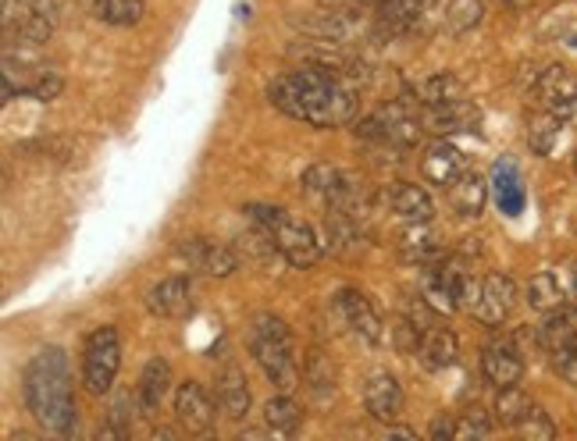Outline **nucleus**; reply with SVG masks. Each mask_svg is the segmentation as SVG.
<instances>
[{
	"label": "nucleus",
	"instance_id": "f257e3e1",
	"mask_svg": "<svg viewBox=\"0 0 577 441\" xmlns=\"http://www.w3.org/2000/svg\"><path fill=\"white\" fill-rule=\"evenodd\" d=\"M271 103L314 129H339L357 118V93L328 65H303L268 86Z\"/></svg>",
	"mask_w": 577,
	"mask_h": 441
},
{
	"label": "nucleus",
	"instance_id": "f03ea898",
	"mask_svg": "<svg viewBox=\"0 0 577 441\" xmlns=\"http://www.w3.org/2000/svg\"><path fill=\"white\" fill-rule=\"evenodd\" d=\"M25 406L43 431L68 434L75 428L72 374L65 349H43L25 367Z\"/></svg>",
	"mask_w": 577,
	"mask_h": 441
},
{
	"label": "nucleus",
	"instance_id": "7ed1b4c3",
	"mask_svg": "<svg viewBox=\"0 0 577 441\" xmlns=\"http://www.w3.org/2000/svg\"><path fill=\"white\" fill-rule=\"evenodd\" d=\"M250 353L261 363L264 374L275 382L282 392L296 388V360H293V331L285 328L282 317H257L250 331Z\"/></svg>",
	"mask_w": 577,
	"mask_h": 441
},
{
	"label": "nucleus",
	"instance_id": "20e7f679",
	"mask_svg": "<svg viewBox=\"0 0 577 441\" xmlns=\"http://www.w3.org/2000/svg\"><path fill=\"white\" fill-rule=\"evenodd\" d=\"M121 367V345L115 328H97L86 339V356H83V382L94 395L111 392L115 377Z\"/></svg>",
	"mask_w": 577,
	"mask_h": 441
},
{
	"label": "nucleus",
	"instance_id": "39448f33",
	"mask_svg": "<svg viewBox=\"0 0 577 441\" xmlns=\"http://www.w3.org/2000/svg\"><path fill=\"white\" fill-rule=\"evenodd\" d=\"M271 235H275V246L285 256L288 267H300L303 271V267H314L317 261H322V242H317L311 224H303V221L285 214L282 224Z\"/></svg>",
	"mask_w": 577,
	"mask_h": 441
},
{
	"label": "nucleus",
	"instance_id": "423d86ee",
	"mask_svg": "<svg viewBox=\"0 0 577 441\" xmlns=\"http://www.w3.org/2000/svg\"><path fill=\"white\" fill-rule=\"evenodd\" d=\"M175 417H178V423L189 434H204V431H210V423H215V399H210L207 388L196 385V382L178 385V392H175Z\"/></svg>",
	"mask_w": 577,
	"mask_h": 441
},
{
	"label": "nucleus",
	"instance_id": "0eeeda50",
	"mask_svg": "<svg viewBox=\"0 0 577 441\" xmlns=\"http://www.w3.org/2000/svg\"><path fill=\"white\" fill-rule=\"evenodd\" d=\"M363 406H368V414L374 420H396L403 414V388L400 382L392 377L389 371H378L368 377V385H363Z\"/></svg>",
	"mask_w": 577,
	"mask_h": 441
},
{
	"label": "nucleus",
	"instance_id": "6e6552de",
	"mask_svg": "<svg viewBox=\"0 0 577 441\" xmlns=\"http://www.w3.org/2000/svg\"><path fill=\"white\" fill-rule=\"evenodd\" d=\"M513 299H518V285H513V278L507 275H489L481 282V302L475 317L481 324H503L510 310H513Z\"/></svg>",
	"mask_w": 577,
	"mask_h": 441
},
{
	"label": "nucleus",
	"instance_id": "1a4fd4ad",
	"mask_svg": "<svg viewBox=\"0 0 577 441\" xmlns=\"http://www.w3.org/2000/svg\"><path fill=\"white\" fill-rule=\"evenodd\" d=\"M182 256H186L196 271H204V275H210V278H229L232 271L239 267L236 253L229 246H221V242H207V239L182 242Z\"/></svg>",
	"mask_w": 577,
	"mask_h": 441
},
{
	"label": "nucleus",
	"instance_id": "9d476101",
	"mask_svg": "<svg viewBox=\"0 0 577 441\" xmlns=\"http://www.w3.org/2000/svg\"><path fill=\"white\" fill-rule=\"evenodd\" d=\"M481 371L496 388H510L521 382L524 360L510 342H492V345H485V353H481Z\"/></svg>",
	"mask_w": 577,
	"mask_h": 441
},
{
	"label": "nucleus",
	"instance_id": "9b49d317",
	"mask_svg": "<svg viewBox=\"0 0 577 441\" xmlns=\"http://www.w3.org/2000/svg\"><path fill=\"white\" fill-rule=\"evenodd\" d=\"M538 100L545 103V111L553 114H570L574 103H577V79L567 68H545L538 75Z\"/></svg>",
	"mask_w": 577,
	"mask_h": 441
},
{
	"label": "nucleus",
	"instance_id": "f8f14e48",
	"mask_svg": "<svg viewBox=\"0 0 577 441\" xmlns=\"http://www.w3.org/2000/svg\"><path fill=\"white\" fill-rule=\"evenodd\" d=\"M146 307L154 317H168V321H178V317H189L193 310V293L186 278H164L161 285L150 288Z\"/></svg>",
	"mask_w": 577,
	"mask_h": 441
},
{
	"label": "nucleus",
	"instance_id": "ddd939ff",
	"mask_svg": "<svg viewBox=\"0 0 577 441\" xmlns=\"http://www.w3.org/2000/svg\"><path fill=\"white\" fill-rule=\"evenodd\" d=\"M339 310L346 313L349 328L363 334L368 342H382V317L371 307V299L360 293V288H342L339 293Z\"/></svg>",
	"mask_w": 577,
	"mask_h": 441
},
{
	"label": "nucleus",
	"instance_id": "4468645a",
	"mask_svg": "<svg viewBox=\"0 0 577 441\" xmlns=\"http://www.w3.org/2000/svg\"><path fill=\"white\" fill-rule=\"evenodd\" d=\"M168 388H172V367L164 360H150L140 377V388H135V406H140V414L154 417L161 403L168 399Z\"/></svg>",
	"mask_w": 577,
	"mask_h": 441
},
{
	"label": "nucleus",
	"instance_id": "2eb2a0df",
	"mask_svg": "<svg viewBox=\"0 0 577 441\" xmlns=\"http://www.w3.org/2000/svg\"><path fill=\"white\" fill-rule=\"evenodd\" d=\"M457 334L446 331V328H428L421 334V345H417V360H421V367H428V371H446L457 363Z\"/></svg>",
	"mask_w": 577,
	"mask_h": 441
},
{
	"label": "nucleus",
	"instance_id": "dca6fc26",
	"mask_svg": "<svg viewBox=\"0 0 577 441\" xmlns=\"http://www.w3.org/2000/svg\"><path fill=\"white\" fill-rule=\"evenodd\" d=\"M435 0H382L378 4V25H382V33H410Z\"/></svg>",
	"mask_w": 577,
	"mask_h": 441
},
{
	"label": "nucleus",
	"instance_id": "f3484780",
	"mask_svg": "<svg viewBox=\"0 0 577 441\" xmlns=\"http://www.w3.org/2000/svg\"><path fill=\"white\" fill-rule=\"evenodd\" d=\"M218 406L225 409L229 420H242L250 414V388H247V374H242L236 363H229L218 374Z\"/></svg>",
	"mask_w": 577,
	"mask_h": 441
},
{
	"label": "nucleus",
	"instance_id": "a211bd4d",
	"mask_svg": "<svg viewBox=\"0 0 577 441\" xmlns=\"http://www.w3.org/2000/svg\"><path fill=\"white\" fill-rule=\"evenodd\" d=\"M485 200H489V181L475 172H464L449 186V203L460 218H478L485 210Z\"/></svg>",
	"mask_w": 577,
	"mask_h": 441
},
{
	"label": "nucleus",
	"instance_id": "6ab92c4d",
	"mask_svg": "<svg viewBox=\"0 0 577 441\" xmlns=\"http://www.w3.org/2000/svg\"><path fill=\"white\" fill-rule=\"evenodd\" d=\"M421 172H424V178H428V181H435V186H453V181L464 175V154L457 146L438 143V146L428 150V157H424Z\"/></svg>",
	"mask_w": 577,
	"mask_h": 441
},
{
	"label": "nucleus",
	"instance_id": "aec40b11",
	"mask_svg": "<svg viewBox=\"0 0 577 441\" xmlns=\"http://www.w3.org/2000/svg\"><path fill=\"white\" fill-rule=\"evenodd\" d=\"M392 210L410 221V224H428L432 214H435V203L432 196L424 192L421 186H410V181H400L396 189H392Z\"/></svg>",
	"mask_w": 577,
	"mask_h": 441
},
{
	"label": "nucleus",
	"instance_id": "412c9836",
	"mask_svg": "<svg viewBox=\"0 0 577 441\" xmlns=\"http://www.w3.org/2000/svg\"><path fill=\"white\" fill-rule=\"evenodd\" d=\"M414 97L424 103V108H446V103L464 100V82L457 79V75L438 71V75H428V79H421L414 86Z\"/></svg>",
	"mask_w": 577,
	"mask_h": 441
},
{
	"label": "nucleus",
	"instance_id": "4be33fe9",
	"mask_svg": "<svg viewBox=\"0 0 577 441\" xmlns=\"http://www.w3.org/2000/svg\"><path fill=\"white\" fill-rule=\"evenodd\" d=\"M421 296L432 302L435 313H453V310L460 307L457 275H446V271H424V278H421Z\"/></svg>",
	"mask_w": 577,
	"mask_h": 441
},
{
	"label": "nucleus",
	"instance_id": "5701e85b",
	"mask_svg": "<svg viewBox=\"0 0 577 441\" xmlns=\"http://www.w3.org/2000/svg\"><path fill=\"white\" fill-rule=\"evenodd\" d=\"M378 125H382V143L414 146L421 140V121L414 114H406L403 108H396V103H392L389 111L378 114Z\"/></svg>",
	"mask_w": 577,
	"mask_h": 441
},
{
	"label": "nucleus",
	"instance_id": "b1692460",
	"mask_svg": "<svg viewBox=\"0 0 577 441\" xmlns=\"http://www.w3.org/2000/svg\"><path fill=\"white\" fill-rule=\"evenodd\" d=\"M432 125V132H470L478 125V111L470 108L467 97L457 100V103H446V108H428V118H424Z\"/></svg>",
	"mask_w": 577,
	"mask_h": 441
},
{
	"label": "nucleus",
	"instance_id": "393cba45",
	"mask_svg": "<svg viewBox=\"0 0 577 441\" xmlns=\"http://www.w3.org/2000/svg\"><path fill=\"white\" fill-rule=\"evenodd\" d=\"M496 203L510 218L524 210V186H521V178H518V167L507 164V161L496 164Z\"/></svg>",
	"mask_w": 577,
	"mask_h": 441
},
{
	"label": "nucleus",
	"instance_id": "a878e982",
	"mask_svg": "<svg viewBox=\"0 0 577 441\" xmlns=\"http://www.w3.org/2000/svg\"><path fill=\"white\" fill-rule=\"evenodd\" d=\"M577 339V307L574 310H553L549 313V321H545L542 328H538V342L549 349V353H556V349H564L567 342H574Z\"/></svg>",
	"mask_w": 577,
	"mask_h": 441
},
{
	"label": "nucleus",
	"instance_id": "bb28decb",
	"mask_svg": "<svg viewBox=\"0 0 577 441\" xmlns=\"http://www.w3.org/2000/svg\"><path fill=\"white\" fill-rule=\"evenodd\" d=\"M89 11L108 25H140L146 4L143 0H89Z\"/></svg>",
	"mask_w": 577,
	"mask_h": 441
},
{
	"label": "nucleus",
	"instance_id": "cd10ccee",
	"mask_svg": "<svg viewBox=\"0 0 577 441\" xmlns=\"http://www.w3.org/2000/svg\"><path fill=\"white\" fill-rule=\"evenodd\" d=\"M564 285H559V278L553 275V271H542V275H535L531 278V285H527V302L535 310H542V313H553V310H559L564 307Z\"/></svg>",
	"mask_w": 577,
	"mask_h": 441
},
{
	"label": "nucleus",
	"instance_id": "c85d7f7f",
	"mask_svg": "<svg viewBox=\"0 0 577 441\" xmlns=\"http://www.w3.org/2000/svg\"><path fill=\"white\" fill-rule=\"evenodd\" d=\"M300 420H303V414H300V406L288 399V392L285 395H275V399L264 406V423L275 434H296Z\"/></svg>",
	"mask_w": 577,
	"mask_h": 441
},
{
	"label": "nucleus",
	"instance_id": "c756f323",
	"mask_svg": "<svg viewBox=\"0 0 577 441\" xmlns=\"http://www.w3.org/2000/svg\"><path fill=\"white\" fill-rule=\"evenodd\" d=\"M535 406L527 399V392L510 385V388H499V399H496V420L507 423V428H518V423L527 417V409Z\"/></svg>",
	"mask_w": 577,
	"mask_h": 441
},
{
	"label": "nucleus",
	"instance_id": "7c9ffc66",
	"mask_svg": "<svg viewBox=\"0 0 577 441\" xmlns=\"http://www.w3.org/2000/svg\"><path fill=\"white\" fill-rule=\"evenodd\" d=\"M556 140H559V114L545 111V114H538L535 121H531L527 143H531V150H535V154H542V157L553 154Z\"/></svg>",
	"mask_w": 577,
	"mask_h": 441
},
{
	"label": "nucleus",
	"instance_id": "2f4dec72",
	"mask_svg": "<svg viewBox=\"0 0 577 441\" xmlns=\"http://www.w3.org/2000/svg\"><path fill=\"white\" fill-rule=\"evenodd\" d=\"M481 0H449V8H446V25H449V33H470L478 22H481Z\"/></svg>",
	"mask_w": 577,
	"mask_h": 441
},
{
	"label": "nucleus",
	"instance_id": "473e14b6",
	"mask_svg": "<svg viewBox=\"0 0 577 441\" xmlns=\"http://www.w3.org/2000/svg\"><path fill=\"white\" fill-rule=\"evenodd\" d=\"M518 431H521V438H527V441H553V438H556V423L549 420V414H545V409L531 406L527 417L518 423Z\"/></svg>",
	"mask_w": 577,
	"mask_h": 441
},
{
	"label": "nucleus",
	"instance_id": "72a5a7b5",
	"mask_svg": "<svg viewBox=\"0 0 577 441\" xmlns=\"http://www.w3.org/2000/svg\"><path fill=\"white\" fill-rule=\"evenodd\" d=\"M492 431L489 417L481 414V409H467V414H460V420L453 423V438L457 441H467V438H485Z\"/></svg>",
	"mask_w": 577,
	"mask_h": 441
},
{
	"label": "nucleus",
	"instance_id": "f704fd0d",
	"mask_svg": "<svg viewBox=\"0 0 577 441\" xmlns=\"http://www.w3.org/2000/svg\"><path fill=\"white\" fill-rule=\"evenodd\" d=\"M303 374H307V382L314 388H331V385H336V367H331V363L322 353H311L307 356V371H303Z\"/></svg>",
	"mask_w": 577,
	"mask_h": 441
},
{
	"label": "nucleus",
	"instance_id": "c9c22d12",
	"mask_svg": "<svg viewBox=\"0 0 577 441\" xmlns=\"http://www.w3.org/2000/svg\"><path fill=\"white\" fill-rule=\"evenodd\" d=\"M553 367L567 385H577V339L553 353Z\"/></svg>",
	"mask_w": 577,
	"mask_h": 441
},
{
	"label": "nucleus",
	"instance_id": "e433bc0d",
	"mask_svg": "<svg viewBox=\"0 0 577 441\" xmlns=\"http://www.w3.org/2000/svg\"><path fill=\"white\" fill-rule=\"evenodd\" d=\"M61 89H65V82H61V75H54V71H40V79L29 86V97L33 100H57L61 97Z\"/></svg>",
	"mask_w": 577,
	"mask_h": 441
},
{
	"label": "nucleus",
	"instance_id": "4c0bfd02",
	"mask_svg": "<svg viewBox=\"0 0 577 441\" xmlns=\"http://www.w3.org/2000/svg\"><path fill=\"white\" fill-rule=\"evenodd\" d=\"M247 214H250V221H253L257 228H264V232H275V228L282 224V218H285V210H279V207H264V203H250V207H247Z\"/></svg>",
	"mask_w": 577,
	"mask_h": 441
},
{
	"label": "nucleus",
	"instance_id": "58836bf2",
	"mask_svg": "<svg viewBox=\"0 0 577 441\" xmlns=\"http://www.w3.org/2000/svg\"><path fill=\"white\" fill-rule=\"evenodd\" d=\"M432 434H435V438H453V423H449V420H435Z\"/></svg>",
	"mask_w": 577,
	"mask_h": 441
},
{
	"label": "nucleus",
	"instance_id": "ea45409f",
	"mask_svg": "<svg viewBox=\"0 0 577 441\" xmlns=\"http://www.w3.org/2000/svg\"><path fill=\"white\" fill-rule=\"evenodd\" d=\"M567 293H570V299L577 302V261L570 264V288H567Z\"/></svg>",
	"mask_w": 577,
	"mask_h": 441
},
{
	"label": "nucleus",
	"instance_id": "a19ab883",
	"mask_svg": "<svg viewBox=\"0 0 577 441\" xmlns=\"http://www.w3.org/2000/svg\"><path fill=\"white\" fill-rule=\"evenodd\" d=\"M336 4H382V0H336Z\"/></svg>",
	"mask_w": 577,
	"mask_h": 441
},
{
	"label": "nucleus",
	"instance_id": "79ce46f5",
	"mask_svg": "<svg viewBox=\"0 0 577 441\" xmlns=\"http://www.w3.org/2000/svg\"><path fill=\"white\" fill-rule=\"evenodd\" d=\"M574 172H577V157H574Z\"/></svg>",
	"mask_w": 577,
	"mask_h": 441
},
{
	"label": "nucleus",
	"instance_id": "37998d69",
	"mask_svg": "<svg viewBox=\"0 0 577 441\" xmlns=\"http://www.w3.org/2000/svg\"><path fill=\"white\" fill-rule=\"evenodd\" d=\"M513 4H521V0H513Z\"/></svg>",
	"mask_w": 577,
	"mask_h": 441
}]
</instances>
